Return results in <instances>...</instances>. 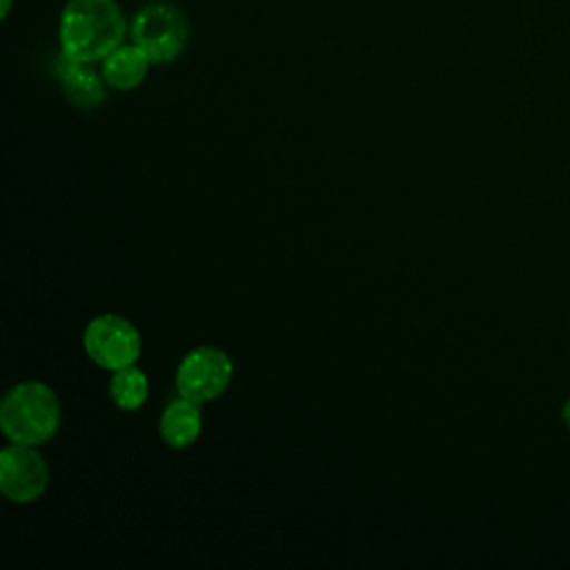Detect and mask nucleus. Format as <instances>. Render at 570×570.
Returning <instances> with one entry per match:
<instances>
[{"mask_svg": "<svg viewBox=\"0 0 570 570\" xmlns=\"http://www.w3.org/2000/svg\"><path fill=\"white\" fill-rule=\"evenodd\" d=\"M561 419H563V423L570 428V399L563 403V407H561Z\"/></svg>", "mask_w": 570, "mask_h": 570, "instance_id": "obj_11", "label": "nucleus"}, {"mask_svg": "<svg viewBox=\"0 0 570 570\" xmlns=\"http://www.w3.org/2000/svg\"><path fill=\"white\" fill-rule=\"evenodd\" d=\"M60 421V399L42 381L16 383L0 403V430L9 443L38 448L56 436Z\"/></svg>", "mask_w": 570, "mask_h": 570, "instance_id": "obj_2", "label": "nucleus"}, {"mask_svg": "<svg viewBox=\"0 0 570 570\" xmlns=\"http://www.w3.org/2000/svg\"><path fill=\"white\" fill-rule=\"evenodd\" d=\"M149 65L151 60L140 47L120 45L102 60V78L107 87L118 91H129L145 80Z\"/></svg>", "mask_w": 570, "mask_h": 570, "instance_id": "obj_9", "label": "nucleus"}, {"mask_svg": "<svg viewBox=\"0 0 570 570\" xmlns=\"http://www.w3.org/2000/svg\"><path fill=\"white\" fill-rule=\"evenodd\" d=\"M234 379L232 356L216 345H198L189 350L176 367V390L196 403L220 399Z\"/></svg>", "mask_w": 570, "mask_h": 570, "instance_id": "obj_5", "label": "nucleus"}, {"mask_svg": "<svg viewBox=\"0 0 570 570\" xmlns=\"http://www.w3.org/2000/svg\"><path fill=\"white\" fill-rule=\"evenodd\" d=\"M149 390H151L149 379L145 370H140L136 363L111 372L109 399L122 412L140 410L149 399Z\"/></svg>", "mask_w": 570, "mask_h": 570, "instance_id": "obj_10", "label": "nucleus"}, {"mask_svg": "<svg viewBox=\"0 0 570 570\" xmlns=\"http://www.w3.org/2000/svg\"><path fill=\"white\" fill-rule=\"evenodd\" d=\"M187 20L169 2L145 4L131 22V40L140 47L151 65H165L178 58L187 45Z\"/></svg>", "mask_w": 570, "mask_h": 570, "instance_id": "obj_4", "label": "nucleus"}, {"mask_svg": "<svg viewBox=\"0 0 570 570\" xmlns=\"http://www.w3.org/2000/svg\"><path fill=\"white\" fill-rule=\"evenodd\" d=\"M53 73L67 96L80 109H94L105 102V78L91 69V62L76 60L67 53H58L53 60Z\"/></svg>", "mask_w": 570, "mask_h": 570, "instance_id": "obj_7", "label": "nucleus"}, {"mask_svg": "<svg viewBox=\"0 0 570 570\" xmlns=\"http://www.w3.org/2000/svg\"><path fill=\"white\" fill-rule=\"evenodd\" d=\"M9 9H11V0H2V11H0V16H2V18H7Z\"/></svg>", "mask_w": 570, "mask_h": 570, "instance_id": "obj_12", "label": "nucleus"}, {"mask_svg": "<svg viewBox=\"0 0 570 570\" xmlns=\"http://www.w3.org/2000/svg\"><path fill=\"white\" fill-rule=\"evenodd\" d=\"M82 350L94 365L116 372L140 358L142 336L129 318L105 312L85 325Z\"/></svg>", "mask_w": 570, "mask_h": 570, "instance_id": "obj_3", "label": "nucleus"}, {"mask_svg": "<svg viewBox=\"0 0 570 570\" xmlns=\"http://www.w3.org/2000/svg\"><path fill=\"white\" fill-rule=\"evenodd\" d=\"M127 20L114 0H69L60 13V51L82 60H105L122 45Z\"/></svg>", "mask_w": 570, "mask_h": 570, "instance_id": "obj_1", "label": "nucleus"}, {"mask_svg": "<svg viewBox=\"0 0 570 570\" xmlns=\"http://www.w3.org/2000/svg\"><path fill=\"white\" fill-rule=\"evenodd\" d=\"M158 432L165 445L171 450H187L191 448L200 432H203V410L200 403L180 396L169 401L160 414L158 421Z\"/></svg>", "mask_w": 570, "mask_h": 570, "instance_id": "obj_8", "label": "nucleus"}, {"mask_svg": "<svg viewBox=\"0 0 570 570\" xmlns=\"http://www.w3.org/2000/svg\"><path fill=\"white\" fill-rule=\"evenodd\" d=\"M49 485V468L36 445L9 443L0 450V492L18 505L38 501Z\"/></svg>", "mask_w": 570, "mask_h": 570, "instance_id": "obj_6", "label": "nucleus"}]
</instances>
